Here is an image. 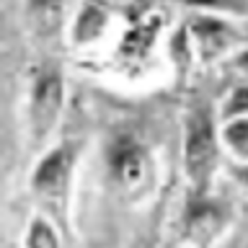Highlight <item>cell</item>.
<instances>
[{
  "label": "cell",
  "instance_id": "2",
  "mask_svg": "<svg viewBox=\"0 0 248 248\" xmlns=\"http://www.w3.org/2000/svg\"><path fill=\"white\" fill-rule=\"evenodd\" d=\"M209 104H194L184 119V173L189 191L207 194L222 163V135Z\"/></svg>",
  "mask_w": 248,
  "mask_h": 248
},
{
  "label": "cell",
  "instance_id": "7",
  "mask_svg": "<svg viewBox=\"0 0 248 248\" xmlns=\"http://www.w3.org/2000/svg\"><path fill=\"white\" fill-rule=\"evenodd\" d=\"M186 29H189L194 44V57L202 65H212V62L228 57L243 46V34L238 31L235 21L225 18V16L199 11L186 23Z\"/></svg>",
  "mask_w": 248,
  "mask_h": 248
},
{
  "label": "cell",
  "instance_id": "1",
  "mask_svg": "<svg viewBox=\"0 0 248 248\" xmlns=\"http://www.w3.org/2000/svg\"><path fill=\"white\" fill-rule=\"evenodd\" d=\"M78 160H80V142L62 140L39 155L29 176V189L34 194L36 204L65 232L70 230V204H73Z\"/></svg>",
  "mask_w": 248,
  "mask_h": 248
},
{
  "label": "cell",
  "instance_id": "10",
  "mask_svg": "<svg viewBox=\"0 0 248 248\" xmlns=\"http://www.w3.org/2000/svg\"><path fill=\"white\" fill-rule=\"evenodd\" d=\"M23 248H62L60 225L44 212L31 215L23 232Z\"/></svg>",
  "mask_w": 248,
  "mask_h": 248
},
{
  "label": "cell",
  "instance_id": "11",
  "mask_svg": "<svg viewBox=\"0 0 248 248\" xmlns=\"http://www.w3.org/2000/svg\"><path fill=\"white\" fill-rule=\"evenodd\" d=\"M222 147L230 153L235 163H248V116H235V119H225L220 127Z\"/></svg>",
  "mask_w": 248,
  "mask_h": 248
},
{
  "label": "cell",
  "instance_id": "13",
  "mask_svg": "<svg viewBox=\"0 0 248 248\" xmlns=\"http://www.w3.org/2000/svg\"><path fill=\"white\" fill-rule=\"evenodd\" d=\"M235 116H248V80L238 83L220 106V122L235 119Z\"/></svg>",
  "mask_w": 248,
  "mask_h": 248
},
{
  "label": "cell",
  "instance_id": "4",
  "mask_svg": "<svg viewBox=\"0 0 248 248\" xmlns=\"http://www.w3.org/2000/svg\"><path fill=\"white\" fill-rule=\"evenodd\" d=\"M65 75L60 67L42 65L34 70L29 85V104H26V124H29V142L31 147H46L49 137L60 124L65 111Z\"/></svg>",
  "mask_w": 248,
  "mask_h": 248
},
{
  "label": "cell",
  "instance_id": "8",
  "mask_svg": "<svg viewBox=\"0 0 248 248\" xmlns=\"http://www.w3.org/2000/svg\"><path fill=\"white\" fill-rule=\"evenodd\" d=\"M111 21H114V8L108 0H83L80 11L75 13L73 26H70V42L78 49L98 44L106 36Z\"/></svg>",
  "mask_w": 248,
  "mask_h": 248
},
{
  "label": "cell",
  "instance_id": "15",
  "mask_svg": "<svg viewBox=\"0 0 248 248\" xmlns=\"http://www.w3.org/2000/svg\"><path fill=\"white\" fill-rule=\"evenodd\" d=\"M232 176H235L238 184L248 191V163H235V168H232Z\"/></svg>",
  "mask_w": 248,
  "mask_h": 248
},
{
  "label": "cell",
  "instance_id": "12",
  "mask_svg": "<svg viewBox=\"0 0 248 248\" xmlns=\"http://www.w3.org/2000/svg\"><path fill=\"white\" fill-rule=\"evenodd\" d=\"M178 3L194 8V11H207L217 13L232 21H246L248 18V0H178Z\"/></svg>",
  "mask_w": 248,
  "mask_h": 248
},
{
  "label": "cell",
  "instance_id": "9",
  "mask_svg": "<svg viewBox=\"0 0 248 248\" xmlns=\"http://www.w3.org/2000/svg\"><path fill=\"white\" fill-rule=\"evenodd\" d=\"M67 0H23L26 26L36 39H54L62 34Z\"/></svg>",
  "mask_w": 248,
  "mask_h": 248
},
{
  "label": "cell",
  "instance_id": "5",
  "mask_svg": "<svg viewBox=\"0 0 248 248\" xmlns=\"http://www.w3.org/2000/svg\"><path fill=\"white\" fill-rule=\"evenodd\" d=\"M235 215L230 202H225L215 194L189 191L184 202L178 238L189 248H215L230 232Z\"/></svg>",
  "mask_w": 248,
  "mask_h": 248
},
{
  "label": "cell",
  "instance_id": "6",
  "mask_svg": "<svg viewBox=\"0 0 248 248\" xmlns=\"http://www.w3.org/2000/svg\"><path fill=\"white\" fill-rule=\"evenodd\" d=\"M166 31V18L155 13L145 0H137L127 8V26H124L119 44H116V60L124 67H142L153 57L160 34Z\"/></svg>",
  "mask_w": 248,
  "mask_h": 248
},
{
  "label": "cell",
  "instance_id": "3",
  "mask_svg": "<svg viewBox=\"0 0 248 248\" xmlns=\"http://www.w3.org/2000/svg\"><path fill=\"white\" fill-rule=\"evenodd\" d=\"M106 176L127 202L142 199L155 184L153 150L135 135H116L106 147Z\"/></svg>",
  "mask_w": 248,
  "mask_h": 248
},
{
  "label": "cell",
  "instance_id": "14",
  "mask_svg": "<svg viewBox=\"0 0 248 248\" xmlns=\"http://www.w3.org/2000/svg\"><path fill=\"white\" fill-rule=\"evenodd\" d=\"M230 67L235 70V73H240L248 80V44H243L238 52L230 54Z\"/></svg>",
  "mask_w": 248,
  "mask_h": 248
}]
</instances>
